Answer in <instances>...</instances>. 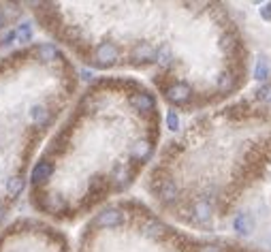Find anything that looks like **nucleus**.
<instances>
[{"instance_id":"nucleus-9","label":"nucleus","mask_w":271,"mask_h":252,"mask_svg":"<svg viewBox=\"0 0 271 252\" xmlns=\"http://www.w3.org/2000/svg\"><path fill=\"white\" fill-rule=\"evenodd\" d=\"M158 197H160L164 203L178 201V197H180V188H178V184H175L173 179H162L160 186H158Z\"/></svg>"},{"instance_id":"nucleus-16","label":"nucleus","mask_w":271,"mask_h":252,"mask_svg":"<svg viewBox=\"0 0 271 252\" xmlns=\"http://www.w3.org/2000/svg\"><path fill=\"white\" fill-rule=\"evenodd\" d=\"M218 90L220 92H231V90H235V75L231 73V71H227V73H222L218 77Z\"/></svg>"},{"instance_id":"nucleus-17","label":"nucleus","mask_w":271,"mask_h":252,"mask_svg":"<svg viewBox=\"0 0 271 252\" xmlns=\"http://www.w3.org/2000/svg\"><path fill=\"white\" fill-rule=\"evenodd\" d=\"M43 208L47 210V212H62L66 205H64V201L60 199V197H56V195H50V197H45V203H43Z\"/></svg>"},{"instance_id":"nucleus-23","label":"nucleus","mask_w":271,"mask_h":252,"mask_svg":"<svg viewBox=\"0 0 271 252\" xmlns=\"http://www.w3.org/2000/svg\"><path fill=\"white\" fill-rule=\"evenodd\" d=\"M261 17H263L265 21H271V3H265V5L261 7Z\"/></svg>"},{"instance_id":"nucleus-13","label":"nucleus","mask_w":271,"mask_h":252,"mask_svg":"<svg viewBox=\"0 0 271 252\" xmlns=\"http://www.w3.org/2000/svg\"><path fill=\"white\" fill-rule=\"evenodd\" d=\"M113 182H115V186H117V190H122V188H126L128 184L133 182V171L128 169L126 165H117L115 169H113Z\"/></svg>"},{"instance_id":"nucleus-6","label":"nucleus","mask_w":271,"mask_h":252,"mask_svg":"<svg viewBox=\"0 0 271 252\" xmlns=\"http://www.w3.org/2000/svg\"><path fill=\"white\" fill-rule=\"evenodd\" d=\"M167 231H169V226L164 222H160V220H156V218H150V220H145L143 224H141V233H143L145 237H150V239H160L162 235H167Z\"/></svg>"},{"instance_id":"nucleus-26","label":"nucleus","mask_w":271,"mask_h":252,"mask_svg":"<svg viewBox=\"0 0 271 252\" xmlns=\"http://www.w3.org/2000/svg\"><path fill=\"white\" fill-rule=\"evenodd\" d=\"M5 24H7V15H5V11H0V30L5 28Z\"/></svg>"},{"instance_id":"nucleus-15","label":"nucleus","mask_w":271,"mask_h":252,"mask_svg":"<svg viewBox=\"0 0 271 252\" xmlns=\"http://www.w3.org/2000/svg\"><path fill=\"white\" fill-rule=\"evenodd\" d=\"M37 56H39L41 62H54V60L58 58V47H56V45H52V43H45V45H41V47H39Z\"/></svg>"},{"instance_id":"nucleus-20","label":"nucleus","mask_w":271,"mask_h":252,"mask_svg":"<svg viewBox=\"0 0 271 252\" xmlns=\"http://www.w3.org/2000/svg\"><path fill=\"white\" fill-rule=\"evenodd\" d=\"M15 39L19 43H30L32 41V26L30 24H21V26L15 30Z\"/></svg>"},{"instance_id":"nucleus-5","label":"nucleus","mask_w":271,"mask_h":252,"mask_svg":"<svg viewBox=\"0 0 271 252\" xmlns=\"http://www.w3.org/2000/svg\"><path fill=\"white\" fill-rule=\"evenodd\" d=\"M233 229L237 235H250L254 231V218H252V214L248 212H239L237 216L233 218Z\"/></svg>"},{"instance_id":"nucleus-7","label":"nucleus","mask_w":271,"mask_h":252,"mask_svg":"<svg viewBox=\"0 0 271 252\" xmlns=\"http://www.w3.org/2000/svg\"><path fill=\"white\" fill-rule=\"evenodd\" d=\"M131 58L135 62H152V60H156V50L150 43H137L131 52Z\"/></svg>"},{"instance_id":"nucleus-10","label":"nucleus","mask_w":271,"mask_h":252,"mask_svg":"<svg viewBox=\"0 0 271 252\" xmlns=\"http://www.w3.org/2000/svg\"><path fill=\"white\" fill-rule=\"evenodd\" d=\"M152 156V143L145 139H139L131 146V158L137 163H145Z\"/></svg>"},{"instance_id":"nucleus-25","label":"nucleus","mask_w":271,"mask_h":252,"mask_svg":"<svg viewBox=\"0 0 271 252\" xmlns=\"http://www.w3.org/2000/svg\"><path fill=\"white\" fill-rule=\"evenodd\" d=\"M199 252H222L216 244H205V246H201V248H199Z\"/></svg>"},{"instance_id":"nucleus-22","label":"nucleus","mask_w":271,"mask_h":252,"mask_svg":"<svg viewBox=\"0 0 271 252\" xmlns=\"http://www.w3.org/2000/svg\"><path fill=\"white\" fill-rule=\"evenodd\" d=\"M167 128L169 130H178L180 128V116L175 111H169L167 113Z\"/></svg>"},{"instance_id":"nucleus-19","label":"nucleus","mask_w":271,"mask_h":252,"mask_svg":"<svg viewBox=\"0 0 271 252\" xmlns=\"http://www.w3.org/2000/svg\"><path fill=\"white\" fill-rule=\"evenodd\" d=\"M254 79H258V81L269 79V62H267L265 58H261L256 62V66H254Z\"/></svg>"},{"instance_id":"nucleus-12","label":"nucleus","mask_w":271,"mask_h":252,"mask_svg":"<svg viewBox=\"0 0 271 252\" xmlns=\"http://www.w3.org/2000/svg\"><path fill=\"white\" fill-rule=\"evenodd\" d=\"M30 118H32V122L37 124L39 128H43V126L50 124L52 113H50V109H47L45 105H32L30 107Z\"/></svg>"},{"instance_id":"nucleus-4","label":"nucleus","mask_w":271,"mask_h":252,"mask_svg":"<svg viewBox=\"0 0 271 252\" xmlns=\"http://www.w3.org/2000/svg\"><path fill=\"white\" fill-rule=\"evenodd\" d=\"M211 216H214V208H211V203L205 201V199L196 201L192 205V210H190V218L196 224H207L211 220Z\"/></svg>"},{"instance_id":"nucleus-24","label":"nucleus","mask_w":271,"mask_h":252,"mask_svg":"<svg viewBox=\"0 0 271 252\" xmlns=\"http://www.w3.org/2000/svg\"><path fill=\"white\" fill-rule=\"evenodd\" d=\"M15 39V32L13 30H7L5 34H3V37H0V43H5V45H9L11 41H13Z\"/></svg>"},{"instance_id":"nucleus-8","label":"nucleus","mask_w":271,"mask_h":252,"mask_svg":"<svg viewBox=\"0 0 271 252\" xmlns=\"http://www.w3.org/2000/svg\"><path fill=\"white\" fill-rule=\"evenodd\" d=\"M52 173H54V165L50 161H41V163L34 165L30 179H32V184H43L52 177Z\"/></svg>"},{"instance_id":"nucleus-18","label":"nucleus","mask_w":271,"mask_h":252,"mask_svg":"<svg viewBox=\"0 0 271 252\" xmlns=\"http://www.w3.org/2000/svg\"><path fill=\"white\" fill-rule=\"evenodd\" d=\"M156 62L162 66H169L173 62V54H171V47L169 45H162L156 50Z\"/></svg>"},{"instance_id":"nucleus-1","label":"nucleus","mask_w":271,"mask_h":252,"mask_svg":"<svg viewBox=\"0 0 271 252\" xmlns=\"http://www.w3.org/2000/svg\"><path fill=\"white\" fill-rule=\"evenodd\" d=\"M164 97L171 105H186L192 99V88L186 81H175L169 88H164Z\"/></svg>"},{"instance_id":"nucleus-2","label":"nucleus","mask_w":271,"mask_h":252,"mask_svg":"<svg viewBox=\"0 0 271 252\" xmlns=\"http://www.w3.org/2000/svg\"><path fill=\"white\" fill-rule=\"evenodd\" d=\"M117 58H120V50L109 41L101 43L96 50H94V60H96L98 66H113L117 62Z\"/></svg>"},{"instance_id":"nucleus-21","label":"nucleus","mask_w":271,"mask_h":252,"mask_svg":"<svg viewBox=\"0 0 271 252\" xmlns=\"http://www.w3.org/2000/svg\"><path fill=\"white\" fill-rule=\"evenodd\" d=\"M256 99L263 103H271V83H265V86L256 90Z\"/></svg>"},{"instance_id":"nucleus-27","label":"nucleus","mask_w":271,"mask_h":252,"mask_svg":"<svg viewBox=\"0 0 271 252\" xmlns=\"http://www.w3.org/2000/svg\"><path fill=\"white\" fill-rule=\"evenodd\" d=\"M3 216H5V208H3V203H0V220H3Z\"/></svg>"},{"instance_id":"nucleus-14","label":"nucleus","mask_w":271,"mask_h":252,"mask_svg":"<svg viewBox=\"0 0 271 252\" xmlns=\"http://www.w3.org/2000/svg\"><path fill=\"white\" fill-rule=\"evenodd\" d=\"M23 188H26V179H23V175H11L7 179V193H9V197L21 195Z\"/></svg>"},{"instance_id":"nucleus-11","label":"nucleus","mask_w":271,"mask_h":252,"mask_svg":"<svg viewBox=\"0 0 271 252\" xmlns=\"http://www.w3.org/2000/svg\"><path fill=\"white\" fill-rule=\"evenodd\" d=\"M131 105H133V109H137V111H141V113H147V111H152L154 109V99L150 97V94H145V92H137V94H133L131 97Z\"/></svg>"},{"instance_id":"nucleus-3","label":"nucleus","mask_w":271,"mask_h":252,"mask_svg":"<svg viewBox=\"0 0 271 252\" xmlns=\"http://www.w3.org/2000/svg\"><path fill=\"white\" fill-rule=\"evenodd\" d=\"M94 224L98 226V229H115V226H122L124 224V214L115 208H109V210H103Z\"/></svg>"}]
</instances>
